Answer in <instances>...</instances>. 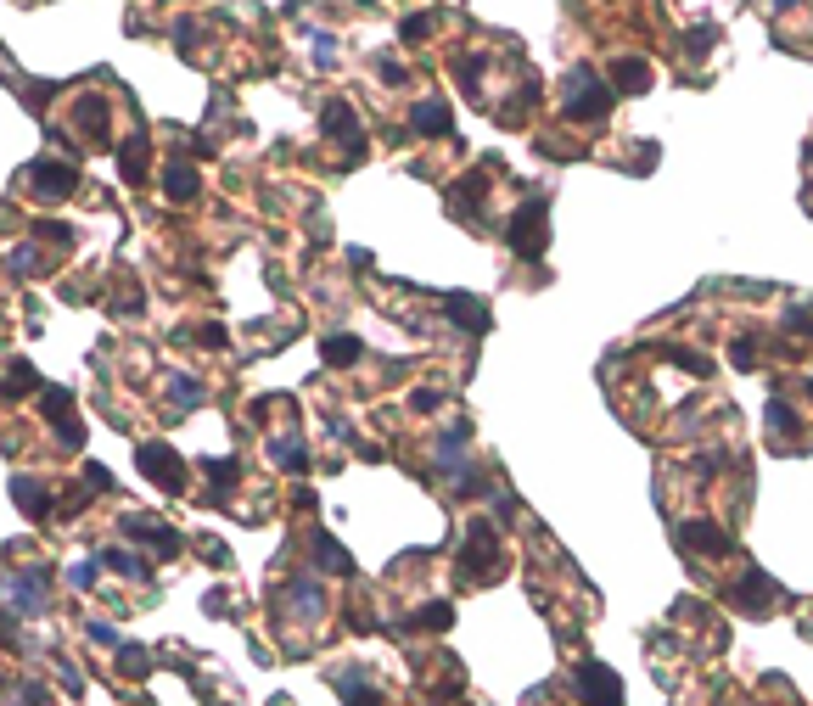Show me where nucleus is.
Here are the masks:
<instances>
[{"label": "nucleus", "mask_w": 813, "mask_h": 706, "mask_svg": "<svg viewBox=\"0 0 813 706\" xmlns=\"http://www.w3.org/2000/svg\"><path fill=\"white\" fill-rule=\"evenodd\" d=\"M275 600H281V611L292 622H320V617H326V594H320V583H314V578L281 583V594H275Z\"/></svg>", "instance_id": "obj_10"}, {"label": "nucleus", "mask_w": 813, "mask_h": 706, "mask_svg": "<svg viewBox=\"0 0 813 706\" xmlns=\"http://www.w3.org/2000/svg\"><path fill=\"white\" fill-rule=\"evenodd\" d=\"M769 432L774 438H797V415H791V404H780V398H769Z\"/></svg>", "instance_id": "obj_35"}, {"label": "nucleus", "mask_w": 813, "mask_h": 706, "mask_svg": "<svg viewBox=\"0 0 813 706\" xmlns=\"http://www.w3.org/2000/svg\"><path fill=\"white\" fill-rule=\"evenodd\" d=\"M572 690H578L584 706H623V678H617L612 667H600V662L578 667V673H572Z\"/></svg>", "instance_id": "obj_8"}, {"label": "nucleus", "mask_w": 813, "mask_h": 706, "mask_svg": "<svg viewBox=\"0 0 813 706\" xmlns=\"http://www.w3.org/2000/svg\"><path fill=\"white\" fill-rule=\"evenodd\" d=\"M415 622H421L427 634H443V628H455V606H449V600H427V606L415 611Z\"/></svg>", "instance_id": "obj_28"}, {"label": "nucleus", "mask_w": 813, "mask_h": 706, "mask_svg": "<svg viewBox=\"0 0 813 706\" xmlns=\"http://www.w3.org/2000/svg\"><path fill=\"white\" fill-rule=\"evenodd\" d=\"M483 68H488V57H460V62H455V73L466 79L471 96H477V79H483Z\"/></svg>", "instance_id": "obj_39"}, {"label": "nucleus", "mask_w": 813, "mask_h": 706, "mask_svg": "<svg viewBox=\"0 0 813 706\" xmlns=\"http://www.w3.org/2000/svg\"><path fill=\"white\" fill-rule=\"evenodd\" d=\"M735 365H741V370H752V365H757V342H752V337L735 342Z\"/></svg>", "instance_id": "obj_49"}, {"label": "nucleus", "mask_w": 813, "mask_h": 706, "mask_svg": "<svg viewBox=\"0 0 813 706\" xmlns=\"http://www.w3.org/2000/svg\"><path fill=\"white\" fill-rule=\"evenodd\" d=\"M483 197H488V174H466V180H455V191H449V213L455 219H466V225H483Z\"/></svg>", "instance_id": "obj_12"}, {"label": "nucleus", "mask_w": 813, "mask_h": 706, "mask_svg": "<svg viewBox=\"0 0 813 706\" xmlns=\"http://www.w3.org/2000/svg\"><path fill=\"white\" fill-rule=\"evenodd\" d=\"M309 550H314V561L326 566V572H337V578H354V555H348L331 533H314V538H309Z\"/></svg>", "instance_id": "obj_20"}, {"label": "nucleus", "mask_w": 813, "mask_h": 706, "mask_svg": "<svg viewBox=\"0 0 813 706\" xmlns=\"http://www.w3.org/2000/svg\"><path fill=\"white\" fill-rule=\"evenodd\" d=\"M808 398H813V376H808Z\"/></svg>", "instance_id": "obj_52"}, {"label": "nucleus", "mask_w": 813, "mask_h": 706, "mask_svg": "<svg viewBox=\"0 0 813 706\" xmlns=\"http://www.w3.org/2000/svg\"><path fill=\"white\" fill-rule=\"evenodd\" d=\"M359 353H365V342H359V337H348V331H337V337H326V342H320V359H326L331 370H348V365H359Z\"/></svg>", "instance_id": "obj_22"}, {"label": "nucleus", "mask_w": 813, "mask_h": 706, "mask_svg": "<svg viewBox=\"0 0 813 706\" xmlns=\"http://www.w3.org/2000/svg\"><path fill=\"white\" fill-rule=\"evenodd\" d=\"M163 393H169L174 410H197L202 398H208V387H202L197 376H169V387H163Z\"/></svg>", "instance_id": "obj_25"}, {"label": "nucleus", "mask_w": 813, "mask_h": 706, "mask_svg": "<svg viewBox=\"0 0 813 706\" xmlns=\"http://www.w3.org/2000/svg\"><path fill=\"white\" fill-rule=\"evenodd\" d=\"M544 241H550V208L544 202H522L505 225V247L516 258H544Z\"/></svg>", "instance_id": "obj_4"}, {"label": "nucleus", "mask_w": 813, "mask_h": 706, "mask_svg": "<svg viewBox=\"0 0 813 706\" xmlns=\"http://www.w3.org/2000/svg\"><path fill=\"white\" fill-rule=\"evenodd\" d=\"M270 460L281 471H309V449H303L292 432H281V438H270Z\"/></svg>", "instance_id": "obj_24"}, {"label": "nucleus", "mask_w": 813, "mask_h": 706, "mask_svg": "<svg viewBox=\"0 0 813 706\" xmlns=\"http://www.w3.org/2000/svg\"><path fill=\"white\" fill-rule=\"evenodd\" d=\"M679 550H696V555H729V533L718 522H685L679 527Z\"/></svg>", "instance_id": "obj_16"}, {"label": "nucleus", "mask_w": 813, "mask_h": 706, "mask_svg": "<svg viewBox=\"0 0 813 706\" xmlns=\"http://www.w3.org/2000/svg\"><path fill=\"white\" fill-rule=\"evenodd\" d=\"M135 466H141V477L152 482V488L186 494V460H180L174 443H135Z\"/></svg>", "instance_id": "obj_2"}, {"label": "nucleus", "mask_w": 813, "mask_h": 706, "mask_svg": "<svg viewBox=\"0 0 813 706\" xmlns=\"http://www.w3.org/2000/svg\"><path fill=\"white\" fill-rule=\"evenodd\" d=\"M101 566H113L118 578H152V566H146L141 555H129V550H107V555H101Z\"/></svg>", "instance_id": "obj_30"}, {"label": "nucleus", "mask_w": 813, "mask_h": 706, "mask_svg": "<svg viewBox=\"0 0 813 706\" xmlns=\"http://www.w3.org/2000/svg\"><path fill=\"white\" fill-rule=\"evenodd\" d=\"M12 505L29 516V522H51V510H57V494L45 488L40 477H12Z\"/></svg>", "instance_id": "obj_13"}, {"label": "nucleus", "mask_w": 813, "mask_h": 706, "mask_svg": "<svg viewBox=\"0 0 813 706\" xmlns=\"http://www.w3.org/2000/svg\"><path fill=\"white\" fill-rule=\"evenodd\" d=\"M432 460H438V471H455V494H471V471H466V432H443L438 438V449H432Z\"/></svg>", "instance_id": "obj_14"}, {"label": "nucleus", "mask_w": 813, "mask_h": 706, "mask_svg": "<svg viewBox=\"0 0 813 706\" xmlns=\"http://www.w3.org/2000/svg\"><path fill=\"white\" fill-rule=\"evenodd\" d=\"M612 96L617 90L606 85L595 68H572L567 85H561V113H567L572 124H600V118L612 113Z\"/></svg>", "instance_id": "obj_1"}, {"label": "nucleus", "mask_w": 813, "mask_h": 706, "mask_svg": "<svg viewBox=\"0 0 813 706\" xmlns=\"http://www.w3.org/2000/svg\"><path fill=\"white\" fill-rule=\"evenodd\" d=\"M376 73H382V85H410L404 62H393V57H376Z\"/></svg>", "instance_id": "obj_41"}, {"label": "nucleus", "mask_w": 813, "mask_h": 706, "mask_svg": "<svg viewBox=\"0 0 813 706\" xmlns=\"http://www.w3.org/2000/svg\"><path fill=\"white\" fill-rule=\"evenodd\" d=\"M337 690H343L348 706H382V695H376L371 684H365V673H354V667H348V673H337Z\"/></svg>", "instance_id": "obj_26"}, {"label": "nucleus", "mask_w": 813, "mask_h": 706, "mask_svg": "<svg viewBox=\"0 0 813 706\" xmlns=\"http://www.w3.org/2000/svg\"><path fill=\"white\" fill-rule=\"evenodd\" d=\"M141 303H146V297L141 292H135V286H118V292H113V314H141Z\"/></svg>", "instance_id": "obj_40"}, {"label": "nucleus", "mask_w": 813, "mask_h": 706, "mask_svg": "<svg viewBox=\"0 0 813 706\" xmlns=\"http://www.w3.org/2000/svg\"><path fill=\"white\" fill-rule=\"evenodd\" d=\"M6 269H12L17 281H34V275L45 269V253H40V247H17V253L6 258Z\"/></svg>", "instance_id": "obj_33"}, {"label": "nucleus", "mask_w": 813, "mask_h": 706, "mask_svg": "<svg viewBox=\"0 0 813 706\" xmlns=\"http://www.w3.org/2000/svg\"><path fill=\"white\" fill-rule=\"evenodd\" d=\"M197 191H202L197 163H186V157H180V163H169V169H163V197H169L174 208H180V202H197Z\"/></svg>", "instance_id": "obj_17"}, {"label": "nucleus", "mask_w": 813, "mask_h": 706, "mask_svg": "<svg viewBox=\"0 0 813 706\" xmlns=\"http://www.w3.org/2000/svg\"><path fill=\"white\" fill-rule=\"evenodd\" d=\"M0 589H6V606L23 611V617H45L51 611V572H12Z\"/></svg>", "instance_id": "obj_6"}, {"label": "nucleus", "mask_w": 813, "mask_h": 706, "mask_svg": "<svg viewBox=\"0 0 813 706\" xmlns=\"http://www.w3.org/2000/svg\"><path fill=\"white\" fill-rule=\"evenodd\" d=\"M90 639H96V645H113V650L124 645V639H118L113 628H107V622H90Z\"/></svg>", "instance_id": "obj_50"}, {"label": "nucleus", "mask_w": 813, "mask_h": 706, "mask_svg": "<svg viewBox=\"0 0 813 706\" xmlns=\"http://www.w3.org/2000/svg\"><path fill=\"white\" fill-rule=\"evenodd\" d=\"M6 706H45V684H17Z\"/></svg>", "instance_id": "obj_42"}, {"label": "nucleus", "mask_w": 813, "mask_h": 706, "mask_svg": "<svg viewBox=\"0 0 813 706\" xmlns=\"http://www.w3.org/2000/svg\"><path fill=\"white\" fill-rule=\"evenodd\" d=\"M612 79H617L612 90H623V96H645V90L657 85V73H651V62H645V57H617Z\"/></svg>", "instance_id": "obj_18"}, {"label": "nucleus", "mask_w": 813, "mask_h": 706, "mask_svg": "<svg viewBox=\"0 0 813 706\" xmlns=\"http://www.w3.org/2000/svg\"><path fill=\"white\" fill-rule=\"evenodd\" d=\"M40 415H45V426L57 432L62 449H79V443H85V421L73 415V393H62V387H40Z\"/></svg>", "instance_id": "obj_5"}, {"label": "nucleus", "mask_w": 813, "mask_h": 706, "mask_svg": "<svg viewBox=\"0 0 813 706\" xmlns=\"http://www.w3.org/2000/svg\"><path fill=\"white\" fill-rule=\"evenodd\" d=\"M785 331H791V337H808V331H813V303H797V309H785Z\"/></svg>", "instance_id": "obj_38"}, {"label": "nucleus", "mask_w": 813, "mask_h": 706, "mask_svg": "<svg viewBox=\"0 0 813 706\" xmlns=\"http://www.w3.org/2000/svg\"><path fill=\"white\" fill-rule=\"evenodd\" d=\"M202 471H208V482H214V494H225L230 482L242 477V466H236V454H230V460H225V454H214V460H202Z\"/></svg>", "instance_id": "obj_31"}, {"label": "nucleus", "mask_w": 813, "mask_h": 706, "mask_svg": "<svg viewBox=\"0 0 813 706\" xmlns=\"http://www.w3.org/2000/svg\"><path fill=\"white\" fill-rule=\"evenodd\" d=\"M146 163H152V152H146V135L135 129L129 141H118V174H124V185H141L146 180Z\"/></svg>", "instance_id": "obj_19"}, {"label": "nucleus", "mask_w": 813, "mask_h": 706, "mask_svg": "<svg viewBox=\"0 0 813 706\" xmlns=\"http://www.w3.org/2000/svg\"><path fill=\"white\" fill-rule=\"evenodd\" d=\"M34 236L40 241H57V247H73V225H62V219H34Z\"/></svg>", "instance_id": "obj_37"}, {"label": "nucleus", "mask_w": 813, "mask_h": 706, "mask_svg": "<svg viewBox=\"0 0 813 706\" xmlns=\"http://www.w3.org/2000/svg\"><path fill=\"white\" fill-rule=\"evenodd\" d=\"M320 129H326L331 141H359V124H354V107H348V101H326Z\"/></svg>", "instance_id": "obj_23"}, {"label": "nucleus", "mask_w": 813, "mask_h": 706, "mask_svg": "<svg viewBox=\"0 0 813 706\" xmlns=\"http://www.w3.org/2000/svg\"><path fill=\"white\" fill-rule=\"evenodd\" d=\"M410 129L415 135H455V113H449V101H438V96H427V101H415L410 107Z\"/></svg>", "instance_id": "obj_15"}, {"label": "nucleus", "mask_w": 813, "mask_h": 706, "mask_svg": "<svg viewBox=\"0 0 813 706\" xmlns=\"http://www.w3.org/2000/svg\"><path fill=\"white\" fill-rule=\"evenodd\" d=\"M494 572H500V533L488 522H471L466 538H460V578L488 583Z\"/></svg>", "instance_id": "obj_3"}, {"label": "nucleus", "mask_w": 813, "mask_h": 706, "mask_svg": "<svg viewBox=\"0 0 813 706\" xmlns=\"http://www.w3.org/2000/svg\"><path fill=\"white\" fill-rule=\"evenodd\" d=\"M29 191L40 202H62L79 191V169L62 163V157H40V163H29Z\"/></svg>", "instance_id": "obj_7"}, {"label": "nucleus", "mask_w": 813, "mask_h": 706, "mask_svg": "<svg viewBox=\"0 0 813 706\" xmlns=\"http://www.w3.org/2000/svg\"><path fill=\"white\" fill-rule=\"evenodd\" d=\"M96 578H101V555H85V561L68 566V583H73V589H96Z\"/></svg>", "instance_id": "obj_36"}, {"label": "nucleus", "mask_w": 813, "mask_h": 706, "mask_svg": "<svg viewBox=\"0 0 813 706\" xmlns=\"http://www.w3.org/2000/svg\"><path fill=\"white\" fill-rule=\"evenodd\" d=\"M34 387H40V370L29 359H12V382H0V393L17 398V393H34Z\"/></svg>", "instance_id": "obj_32"}, {"label": "nucleus", "mask_w": 813, "mask_h": 706, "mask_svg": "<svg viewBox=\"0 0 813 706\" xmlns=\"http://www.w3.org/2000/svg\"><path fill=\"white\" fill-rule=\"evenodd\" d=\"M443 309H449V320L466 325V331H488V309L477 303V297H449Z\"/></svg>", "instance_id": "obj_27"}, {"label": "nucleus", "mask_w": 813, "mask_h": 706, "mask_svg": "<svg viewBox=\"0 0 813 706\" xmlns=\"http://www.w3.org/2000/svg\"><path fill=\"white\" fill-rule=\"evenodd\" d=\"M713 51V29H690L685 34V57H707Z\"/></svg>", "instance_id": "obj_43"}, {"label": "nucleus", "mask_w": 813, "mask_h": 706, "mask_svg": "<svg viewBox=\"0 0 813 706\" xmlns=\"http://www.w3.org/2000/svg\"><path fill=\"white\" fill-rule=\"evenodd\" d=\"M774 6H780V12H785V6H797V0H774Z\"/></svg>", "instance_id": "obj_51"}, {"label": "nucleus", "mask_w": 813, "mask_h": 706, "mask_svg": "<svg viewBox=\"0 0 813 706\" xmlns=\"http://www.w3.org/2000/svg\"><path fill=\"white\" fill-rule=\"evenodd\" d=\"M438 23H443L438 12H415V17H404V23H399V34H404V45H421V40L438 34Z\"/></svg>", "instance_id": "obj_29"}, {"label": "nucleus", "mask_w": 813, "mask_h": 706, "mask_svg": "<svg viewBox=\"0 0 813 706\" xmlns=\"http://www.w3.org/2000/svg\"><path fill=\"white\" fill-rule=\"evenodd\" d=\"M73 124H79V141L96 146V152H107L113 146V129H107V101L101 96H79L73 101Z\"/></svg>", "instance_id": "obj_11"}, {"label": "nucleus", "mask_w": 813, "mask_h": 706, "mask_svg": "<svg viewBox=\"0 0 813 706\" xmlns=\"http://www.w3.org/2000/svg\"><path fill=\"white\" fill-rule=\"evenodd\" d=\"M197 23H191V17H180V23H174V45H180V51H197Z\"/></svg>", "instance_id": "obj_44"}, {"label": "nucleus", "mask_w": 813, "mask_h": 706, "mask_svg": "<svg viewBox=\"0 0 813 706\" xmlns=\"http://www.w3.org/2000/svg\"><path fill=\"white\" fill-rule=\"evenodd\" d=\"M415 415H432V410H438V404H443V393H438V387H415Z\"/></svg>", "instance_id": "obj_45"}, {"label": "nucleus", "mask_w": 813, "mask_h": 706, "mask_svg": "<svg viewBox=\"0 0 813 706\" xmlns=\"http://www.w3.org/2000/svg\"><path fill=\"white\" fill-rule=\"evenodd\" d=\"M118 667H124L129 678H146V673H152V650H141V645H118Z\"/></svg>", "instance_id": "obj_34"}, {"label": "nucleus", "mask_w": 813, "mask_h": 706, "mask_svg": "<svg viewBox=\"0 0 813 706\" xmlns=\"http://www.w3.org/2000/svg\"><path fill=\"white\" fill-rule=\"evenodd\" d=\"M85 482L96 488V494H107V488H113V471H107V466H85Z\"/></svg>", "instance_id": "obj_48"}, {"label": "nucleus", "mask_w": 813, "mask_h": 706, "mask_svg": "<svg viewBox=\"0 0 813 706\" xmlns=\"http://www.w3.org/2000/svg\"><path fill=\"white\" fill-rule=\"evenodd\" d=\"M118 527H124L129 544H146L157 561H174V555H180V533H174L169 522H157V516H124Z\"/></svg>", "instance_id": "obj_9"}, {"label": "nucleus", "mask_w": 813, "mask_h": 706, "mask_svg": "<svg viewBox=\"0 0 813 706\" xmlns=\"http://www.w3.org/2000/svg\"><path fill=\"white\" fill-rule=\"evenodd\" d=\"M314 62H320V68H331V62H337V45H331V34H314Z\"/></svg>", "instance_id": "obj_46"}, {"label": "nucleus", "mask_w": 813, "mask_h": 706, "mask_svg": "<svg viewBox=\"0 0 813 706\" xmlns=\"http://www.w3.org/2000/svg\"><path fill=\"white\" fill-rule=\"evenodd\" d=\"M769 600H780V589H774L763 572H746V578L735 583V606H741V611H763Z\"/></svg>", "instance_id": "obj_21"}, {"label": "nucleus", "mask_w": 813, "mask_h": 706, "mask_svg": "<svg viewBox=\"0 0 813 706\" xmlns=\"http://www.w3.org/2000/svg\"><path fill=\"white\" fill-rule=\"evenodd\" d=\"M197 342H202V348H225V342H230V331H225V325H202V331H197Z\"/></svg>", "instance_id": "obj_47"}]
</instances>
